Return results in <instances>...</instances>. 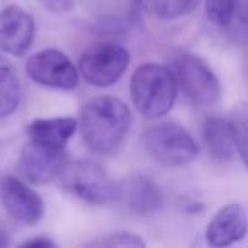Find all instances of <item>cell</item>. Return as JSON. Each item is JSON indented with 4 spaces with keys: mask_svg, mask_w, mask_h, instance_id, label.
I'll use <instances>...</instances> for the list:
<instances>
[{
    "mask_svg": "<svg viewBox=\"0 0 248 248\" xmlns=\"http://www.w3.org/2000/svg\"><path fill=\"white\" fill-rule=\"evenodd\" d=\"M131 128V110L123 100L102 95L89 100L80 112V133L90 152L112 156Z\"/></svg>",
    "mask_w": 248,
    "mask_h": 248,
    "instance_id": "obj_1",
    "label": "cell"
},
{
    "mask_svg": "<svg viewBox=\"0 0 248 248\" xmlns=\"http://www.w3.org/2000/svg\"><path fill=\"white\" fill-rule=\"evenodd\" d=\"M177 80L172 68L158 63H145L131 77V100L146 119H158L170 112L177 99Z\"/></svg>",
    "mask_w": 248,
    "mask_h": 248,
    "instance_id": "obj_2",
    "label": "cell"
},
{
    "mask_svg": "<svg viewBox=\"0 0 248 248\" xmlns=\"http://www.w3.org/2000/svg\"><path fill=\"white\" fill-rule=\"evenodd\" d=\"M58 179L62 189L77 201L92 206H102L116 201L117 184L95 162L90 160L68 162Z\"/></svg>",
    "mask_w": 248,
    "mask_h": 248,
    "instance_id": "obj_3",
    "label": "cell"
},
{
    "mask_svg": "<svg viewBox=\"0 0 248 248\" xmlns=\"http://www.w3.org/2000/svg\"><path fill=\"white\" fill-rule=\"evenodd\" d=\"M143 145L152 158L163 165L190 163L199 155V146L186 128L177 123L155 124L143 135Z\"/></svg>",
    "mask_w": 248,
    "mask_h": 248,
    "instance_id": "obj_4",
    "label": "cell"
},
{
    "mask_svg": "<svg viewBox=\"0 0 248 248\" xmlns=\"http://www.w3.org/2000/svg\"><path fill=\"white\" fill-rule=\"evenodd\" d=\"M170 68L175 75L177 85L192 104L207 107L217 102L221 95L219 80L202 58L184 53L172 60Z\"/></svg>",
    "mask_w": 248,
    "mask_h": 248,
    "instance_id": "obj_5",
    "label": "cell"
},
{
    "mask_svg": "<svg viewBox=\"0 0 248 248\" xmlns=\"http://www.w3.org/2000/svg\"><path fill=\"white\" fill-rule=\"evenodd\" d=\"M129 51L117 43H97L87 48L78 60V72L90 85L109 87L124 75Z\"/></svg>",
    "mask_w": 248,
    "mask_h": 248,
    "instance_id": "obj_6",
    "label": "cell"
},
{
    "mask_svg": "<svg viewBox=\"0 0 248 248\" xmlns=\"http://www.w3.org/2000/svg\"><path fill=\"white\" fill-rule=\"evenodd\" d=\"M26 72L32 82L49 89L73 90L78 85L80 72L60 49L48 48L29 56Z\"/></svg>",
    "mask_w": 248,
    "mask_h": 248,
    "instance_id": "obj_7",
    "label": "cell"
},
{
    "mask_svg": "<svg viewBox=\"0 0 248 248\" xmlns=\"http://www.w3.org/2000/svg\"><path fill=\"white\" fill-rule=\"evenodd\" d=\"M68 163L65 148H51L29 140L21 150L17 170L22 179L34 186H45L58 179L62 170Z\"/></svg>",
    "mask_w": 248,
    "mask_h": 248,
    "instance_id": "obj_8",
    "label": "cell"
},
{
    "mask_svg": "<svg viewBox=\"0 0 248 248\" xmlns=\"http://www.w3.org/2000/svg\"><path fill=\"white\" fill-rule=\"evenodd\" d=\"M0 202L16 221L28 226L38 224L45 213L41 196L26 182L11 175L0 180Z\"/></svg>",
    "mask_w": 248,
    "mask_h": 248,
    "instance_id": "obj_9",
    "label": "cell"
},
{
    "mask_svg": "<svg viewBox=\"0 0 248 248\" xmlns=\"http://www.w3.org/2000/svg\"><path fill=\"white\" fill-rule=\"evenodd\" d=\"M36 34L31 12L12 4L0 11V49L12 56H24Z\"/></svg>",
    "mask_w": 248,
    "mask_h": 248,
    "instance_id": "obj_10",
    "label": "cell"
},
{
    "mask_svg": "<svg viewBox=\"0 0 248 248\" xmlns=\"http://www.w3.org/2000/svg\"><path fill=\"white\" fill-rule=\"evenodd\" d=\"M116 201L135 214H152L162 207L163 196L150 177L136 173L117 184Z\"/></svg>",
    "mask_w": 248,
    "mask_h": 248,
    "instance_id": "obj_11",
    "label": "cell"
},
{
    "mask_svg": "<svg viewBox=\"0 0 248 248\" xmlns=\"http://www.w3.org/2000/svg\"><path fill=\"white\" fill-rule=\"evenodd\" d=\"M248 233V216L241 204L223 206L206 228V241L211 247H228L243 240Z\"/></svg>",
    "mask_w": 248,
    "mask_h": 248,
    "instance_id": "obj_12",
    "label": "cell"
},
{
    "mask_svg": "<svg viewBox=\"0 0 248 248\" xmlns=\"http://www.w3.org/2000/svg\"><path fill=\"white\" fill-rule=\"evenodd\" d=\"M78 123L73 117H48L34 119L28 126L29 140L51 148H65L75 135Z\"/></svg>",
    "mask_w": 248,
    "mask_h": 248,
    "instance_id": "obj_13",
    "label": "cell"
},
{
    "mask_svg": "<svg viewBox=\"0 0 248 248\" xmlns=\"http://www.w3.org/2000/svg\"><path fill=\"white\" fill-rule=\"evenodd\" d=\"M202 140L214 160L228 162L233 158L234 138L230 121L221 116H207L202 123Z\"/></svg>",
    "mask_w": 248,
    "mask_h": 248,
    "instance_id": "obj_14",
    "label": "cell"
},
{
    "mask_svg": "<svg viewBox=\"0 0 248 248\" xmlns=\"http://www.w3.org/2000/svg\"><path fill=\"white\" fill-rule=\"evenodd\" d=\"M22 99L21 80L7 58L0 55V119L17 110Z\"/></svg>",
    "mask_w": 248,
    "mask_h": 248,
    "instance_id": "obj_15",
    "label": "cell"
},
{
    "mask_svg": "<svg viewBox=\"0 0 248 248\" xmlns=\"http://www.w3.org/2000/svg\"><path fill=\"white\" fill-rule=\"evenodd\" d=\"M138 4L150 17L158 21H173L196 11L201 0H138Z\"/></svg>",
    "mask_w": 248,
    "mask_h": 248,
    "instance_id": "obj_16",
    "label": "cell"
},
{
    "mask_svg": "<svg viewBox=\"0 0 248 248\" xmlns=\"http://www.w3.org/2000/svg\"><path fill=\"white\" fill-rule=\"evenodd\" d=\"M230 124L234 138V148L248 169V104L238 102L231 107Z\"/></svg>",
    "mask_w": 248,
    "mask_h": 248,
    "instance_id": "obj_17",
    "label": "cell"
},
{
    "mask_svg": "<svg viewBox=\"0 0 248 248\" xmlns=\"http://www.w3.org/2000/svg\"><path fill=\"white\" fill-rule=\"evenodd\" d=\"M206 14L213 24L230 26L240 9V0H204Z\"/></svg>",
    "mask_w": 248,
    "mask_h": 248,
    "instance_id": "obj_18",
    "label": "cell"
},
{
    "mask_svg": "<svg viewBox=\"0 0 248 248\" xmlns=\"http://www.w3.org/2000/svg\"><path fill=\"white\" fill-rule=\"evenodd\" d=\"M95 247H126V248H143L145 241L133 233H114L110 236H106L99 241H93Z\"/></svg>",
    "mask_w": 248,
    "mask_h": 248,
    "instance_id": "obj_19",
    "label": "cell"
},
{
    "mask_svg": "<svg viewBox=\"0 0 248 248\" xmlns=\"http://www.w3.org/2000/svg\"><path fill=\"white\" fill-rule=\"evenodd\" d=\"M38 4L43 9H46V11L55 12V14H62V12H66L73 7L75 0H38Z\"/></svg>",
    "mask_w": 248,
    "mask_h": 248,
    "instance_id": "obj_20",
    "label": "cell"
},
{
    "mask_svg": "<svg viewBox=\"0 0 248 248\" xmlns=\"http://www.w3.org/2000/svg\"><path fill=\"white\" fill-rule=\"evenodd\" d=\"M234 19H236L238 34H240L241 38H243L245 41L248 43V4L238 9L236 16H234ZM234 19H233V21H234Z\"/></svg>",
    "mask_w": 248,
    "mask_h": 248,
    "instance_id": "obj_21",
    "label": "cell"
},
{
    "mask_svg": "<svg viewBox=\"0 0 248 248\" xmlns=\"http://www.w3.org/2000/svg\"><path fill=\"white\" fill-rule=\"evenodd\" d=\"M21 247H32V248H53L56 247V243L53 240H48V238H34V240L24 241Z\"/></svg>",
    "mask_w": 248,
    "mask_h": 248,
    "instance_id": "obj_22",
    "label": "cell"
},
{
    "mask_svg": "<svg viewBox=\"0 0 248 248\" xmlns=\"http://www.w3.org/2000/svg\"><path fill=\"white\" fill-rule=\"evenodd\" d=\"M7 245H9V234H7V231H5V228L0 224V248L7 247Z\"/></svg>",
    "mask_w": 248,
    "mask_h": 248,
    "instance_id": "obj_23",
    "label": "cell"
}]
</instances>
